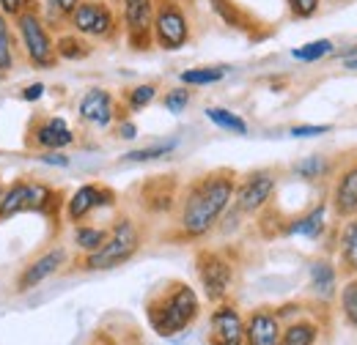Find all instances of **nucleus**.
<instances>
[{"label":"nucleus","instance_id":"nucleus-1","mask_svg":"<svg viewBox=\"0 0 357 345\" xmlns=\"http://www.w3.org/2000/svg\"><path fill=\"white\" fill-rule=\"evenodd\" d=\"M236 189L234 170H215L192 181L178 203V230L184 239H204L228 211Z\"/></svg>","mask_w":357,"mask_h":345},{"label":"nucleus","instance_id":"nucleus-2","mask_svg":"<svg viewBox=\"0 0 357 345\" xmlns=\"http://www.w3.org/2000/svg\"><path fill=\"white\" fill-rule=\"evenodd\" d=\"M201 312L198 294L187 285V282H171L162 291H157L149 304H146V318L151 323V329L160 337H174L178 332H184L187 326H192V321Z\"/></svg>","mask_w":357,"mask_h":345},{"label":"nucleus","instance_id":"nucleus-3","mask_svg":"<svg viewBox=\"0 0 357 345\" xmlns=\"http://www.w3.org/2000/svg\"><path fill=\"white\" fill-rule=\"evenodd\" d=\"M11 22H14L20 52L33 69H55L61 63L55 52V39L50 33V22L42 14L39 0H31L17 17H11Z\"/></svg>","mask_w":357,"mask_h":345},{"label":"nucleus","instance_id":"nucleus-4","mask_svg":"<svg viewBox=\"0 0 357 345\" xmlns=\"http://www.w3.org/2000/svg\"><path fill=\"white\" fill-rule=\"evenodd\" d=\"M143 244V236H140V227L132 216H119L113 222V227L107 230V239L105 244L83 258V268L86 271H110V268H119L124 266L127 260H132L137 255Z\"/></svg>","mask_w":357,"mask_h":345},{"label":"nucleus","instance_id":"nucleus-5","mask_svg":"<svg viewBox=\"0 0 357 345\" xmlns=\"http://www.w3.org/2000/svg\"><path fill=\"white\" fill-rule=\"evenodd\" d=\"M63 25L89 42H116L121 33V17L110 0H80Z\"/></svg>","mask_w":357,"mask_h":345},{"label":"nucleus","instance_id":"nucleus-6","mask_svg":"<svg viewBox=\"0 0 357 345\" xmlns=\"http://www.w3.org/2000/svg\"><path fill=\"white\" fill-rule=\"evenodd\" d=\"M154 44L160 49L176 52L192 39V28H190V17L181 6V0H154Z\"/></svg>","mask_w":357,"mask_h":345},{"label":"nucleus","instance_id":"nucleus-7","mask_svg":"<svg viewBox=\"0 0 357 345\" xmlns=\"http://www.w3.org/2000/svg\"><path fill=\"white\" fill-rule=\"evenodd\" d=\"M198 280H201V288L206 294V299L215 304H220L231 291V282H234V266L215 250H201L198 258Z\"/></svg>","mask_w":357,"mask_h":345},{"label":"nucleus","instance_id":"nucleus-8","mask_svg":"<svg viewBox=\"0 0 357 345\" xmlns=\"http://www.w3.org/2000/svg\"><path fill=\"white\" fill-rule=\"evenodd\" d=\"M121 25L132 49H149L154 44V0H121Z\"/></svg>","mask_w":357,"mask_h":345},{"label":"nucleus","instance_id":"nucleus-9","mask_svg":"<svg viewBox=\"0 0 357 345\" xmlns=\"http://www.w3.org/2000/svg\"><path fill=\"white\" fill-rule=\"evenodd\" d=\"M278 186V175L275 170H256L250 172L242 184H236L234 189V206H236V214H259L269 200H272V192Z\"/></svg>","mask_w":357,"mask_h":345},{"label":"nucleus","instance_id":"nucleus-10","mask_svg":"<svg viewBox=\"0 0 357 345\" xmlns=\"http://www.w3.org/2000/svg\"><path fill=\"white\" fill-rule=\"evenodd\" d=\"M209 345H245V318L234 304H218L209 318Z\"/></svg>","mask_w":357,"mask_h":345},{"label":"nucleus","instance_id":"nucleus-11","mask_svg":"<svg viewBox=\"0 0 357 345\" xmlns=\"http://www.w3.org/2000/svg\"><path fill=\"white\" fill-rule=\"evenodd\" d=\"M75 131L69 129V124L61 115H47V118H36L31 124V137L28 143L39 151H63L75 143Z\"/></svg>","mask_w":357,"mask_h":345},{"label":"nucleus","instance_id":"nucleus-12","mask_svg":"<svg viewBox=\"0 0 357 345\" xmlns=\"http://www.w3.org/2000/svg\"><path fill=\"white\" fill-rule=\"evenodd\" d=\"M77 113H80V118L91 124V127H99V129H107L121 113L116 110V99H113V93L110 90H105V88H91L83 93V99H80V104H77Z\"/></svg>","mask_w":357,"mask_h":345},{"label":"nucleus","instance_id":"nucleus-13","mask_svg":"<svg viewBox=\"0 0 357 345\" xmlns=\"http://www.w3.org/2000/svg\"><path fill=\"white\" fill-rule=\"evenodd\" d=\"M113 203H116L113 189L99 186V184H86L66 200V219L72 225H80L86 216H91V211H96L102 206H113Z\"/></svg>","mask_w":357,"mask_h":345},{"label":"nucleus","instance_id":"nucleus-14","mask_svg":"<svg viewBox=\"0 0 357 345\" xmlns=\"http://www.w3.org/2000/svg\"><path fill=\"white\" fill-rule=\"evenodd\" d=\"M66 263V250L63 247H55V250H47L42 258H36L33 263H28L25 266V271L20 274V280H17V291L20 294H25V291H31V288H36V285H42L45 280H50L52 274H58L61 271V266Z\"/></svg>","mask_w":357,"mask_h":345},{"label":"nucleus","instance_id":"nucleus-15","mask_svg":"<svg viewBox=\"0 0 357 345\" xmlns=\"http://www.w3.org/2000/svg\"><path fill=\"white\" fill-rule=\"evenodd\" d=\"M280 318L272 310H253L245 321V345H278Z\"/></svg>","mask_w":357,"mask_h":345},{"label":"nucleus","instance_id":"nucleus-16","mask_svg":"<svg viewBox=\"0 0 357 345\" xmlns=\"http://www.w3.org/2000/svg\"><path fill=\"white\" fill-rule=\"evenodd\" d=\"M176 203V178L174 175H154L143 184V206L149 211H171Z\"/></svg>","mask_w":357,"mask_h":345},{"label":"nucleus","instance_id":"nucleus-17","mask_svg":"<svg viewBox=\"0 0 357 345\" xmlns=\"http://www.w3.org/2000/svg\"><path fill=\"white\" fill-rule=\"evenodd\" d=\"M333 211L341 219H349L357 214V168L341 172L333 189Z\"/></svg>","mask_w":357,"mask_h":345},{"label":"nucleus","instance_id":"nucleus-18","mask_svg":"<svg viewBox=\"0 0 357 345\" xmlns=\"http://www.w3.org/2000/svg\"><path fill=\"white\" fill-rule=\"evenodd\" d=\"M327 227V203H319L313 206L311 211H305L303 216L291 219L286 225V233L289 236H305V239H319Z\"/></svg>","mask_w":357,"mask_h":345},{"label":"nucleus","instance_id":"nucleus-19","mask_svg":"<svg viewBox=\"0 0 357 345\" xmlns=\"http://www.w3.org/2000/svg\"><path fill=\"white\" fill-rule=\"evenodd\" d=\"M31 184L33 181H14L6 192H3V200H0V222L11 219L17 214H25L28 211V203H31Z\"/></svg>","mask_w":357,"mask_h":345},{"label":"nucleus","instance_id":"nucleus-20","mask_svg":"<svg viewBox=\"0 0 357 345\" xmlns=\"http://www.w3.org/2000/svg\"><path fill=\"white\" fill-rule=\"evenodd\" d=\"M212 11L223 19V25L234 28V31H245V33H253L256 31V22L250 19V14L245 8H239V3L234 0H209Z\"/></svg>","mask_w":357,"mask_h":345},{"label":"nucleus","instance_id":"nucleus-21","mask_svg":"<svg viewBox=\"0 0 357 345\" xmlns=\"http://www.w3.org/2000/svg\"><path fill=\"white\" fill-rule=\"evenodd\" d=\"M17 58H20V44L14 33V22L0 11V69L8 74L17 66Z\"/></svg>","mask_w":357,"mask_h":345},{"label":"nucleus","instance_id":"nucleus-22","mask_svg":"<svg viewBox=\"0 0 357 345\" xmlns=\"http://www.w3.org/2000/svg\"><path fill=\"white\" fill-rule=\"evenodd\" d=\"M55 52H58V61H86L93 52V44L86 36L69 31V33H61L55 39Z\"/></svg>","mask_w":357,"mask_h":345},{"label":"nucleus","instance_id":"nucleus-23","mask_svg":"<svg viewBox=\"0 0 357 345\" xmlns=\"http://www.w3.org/2000/svg\"><path fill=\"white\" fill-rule=\"evenodd\" d=\"M311 288L319 299H333L335 294V266L330 260L311 263Z\"/></svg>","mask_w":357,"mask_h":345},{"label":"nucleus","instance_id":"nucleus-24","mask_svg":"<svg viewBox=\"0 0 357 345\" xmlns=\"http://www.w3.org/2000/svg\"><path fill=\"white\" fill-rule=\"evenodd\" d=\"M316 340H319V326H316L313 321L300 318V321L289 323V326L280 332L278 345H316Z\"/></svg>","mask_w":357,"mask_h":345},{"label":"nucleus","instance_id":"nucleus-25","mask_svg":"<svg viewBox=\"0 0 357 345\" xmlns=\"http://www.w3.org/2000/svg\"><path fill=\"white\" fill-rule=\"evenodd\" d=\"M338 250H341L344 266L357 274V216H349V222H344L341 239H338Z\"/></svg>","mask_w":357,"mask_h":345},{"label":"nucleus","instance_id":"nucleus-26","mask_svg":"<svg viewBox=\"0 0 357 345\" xmlns=\"http://www.w3.org/2000/svg\"><path fill=\"white\" fill-rule=\"evenodd\" d=\"M206 118L218 127L231 134H248V121L239 115V113H231L225 107H206Z\"/></svg>","mask_w":357,"mask_h":345},{"label":"nucleus","instance_id":"nucleus-27","mask_svg":"<svg viewBox=\"0 0 357 345\" xmlns=\"http://www.w3.org/2000/svg\"><path fill=\"white\" fill-rule=\"evenodd\" d=\"M225 66H198V69H187V72H181L178 74V80L184 83V86H215V83H220L225 77Z\"/></svg>","mask_w":357,"mask_h":345},{"label":"nucleus","instance_id":"nucleus-28","mask_svg":"<svg viewBox=\"0 0 357 345\" xmlns=\"http://www.w3.org/2000/svg\"><path fill=\"white\" fill-rule=\"evenodd\" d=\"M107 239V227H91V225H75V247L80 252H96Z\"/></svg>","mask_w":357,"mask_h":345},{"label":"nucleus","instance_id":"nucleus-29","mask_svg":"<svg viewBox=\"0 0 357 345\" xmlns=\"http://www.w3.org/2000/svg\"><path fill=\"white\" fill-rule=\"evenodd\" d=\"M176 145V140H160V143H151L146 148H135L130 154H124V162H154V159H162V157L174 154Z\"/></svg>","mask_w":357,"mask_h":345},{"label":"nucleus","instance_id":"nucleus-30","mask_svg":"<svg viewBox=\"0 0 357 345\" xmlns=\"http://www.w3.org/2000/svg\"><path fill=\"white\" fill-rule=\"evenodd\" d=\"M291 172H294L297 178H303V181H319V178H324V175L330 172V162H327L324 157H319V154H311V157L294 162Z\"/></svg>","mask_w":357,"mask_h":345},{"label":"nucleus","instance_id":"nucleus-31","mask_svg":"<svg viewBox=\"0 0 357 345\" xmlns=\"http://www.w3.org/2000/svg\"><path fill=\"white\" fill-rule=\"evenodd\" d=\"M333 49H335V44L330 42V39H316V42H311V44L294 47V49H291V58H294V61L313 63V61H321V58L333 55Z\"/></svg>","mask_w":357,"mask_h":345},{"label":"nucleus","instance_id":"nucleus-32","mask_svg":"<svg viewBox=\"0 0 357 345\" xmlns=\"http://www.w3.org/2000/svg\"><path fill=\"white\" fill-rule=\"evenodd\" d=\"M154 96H157V86L154 83H143V86H135L124 93V104H127V110L137 113V110L149 107L154 102Z\"/></svg>","mask_w":357,"mask_h":345},{"label":"nucleus","instance_id":"nucleus-33","mask_svg":"<svg viewBox=\"0 0 357 345\" xmlns=\"http://www.w3.org/2000/svg\"><path fill=\"white\" fill-rule=\"evenodd\" d=\"M341 310H344L347 323L357 329V277L341 288Z\"/></svg>","mask_w":357,"mask_h":345},{"label":"nucleus","instance_id":"nucleus-34","mask_svg":"<svg viewBox=\"0 0 357 345\" xmlns=\"http://www.w3.org/2000/svg\"><path fill=\"white\" fill-rule=\"evenodd\" d=\"M190 102H192V93H190L187 88H171V90L162 96V107H165L168 113H174V115L184 113Z\"/></svg>","mask_w":357,"mask_h":345},{"label":"nucleus","instance_id":"nucleus-35","mask_svg":"<svg viewBox=\"0 0 357 345\" xmlns=\"http://www.w3.org/2000/svg\"><path fill=\"white\" fill-rule=\"evenodd\" d=\"M286 6H289V14L294 19H311L319 14L321 0H286Z\"/></svg>","mask_w":357,"mask_h":345},{"label":"nucleus","instance_id":"nucleus-36","mask_svg":"<svg viewBox=\"0 0 357 345\" xmlns=\"http://www.w3.org/2000/svg\"><path fill=\"white\" fill-rule=\"evenodd\" d=\"M80 0H47V11H50V19L52 22H66V17L77 8ZM47 19V22H50Z\"/></svg>","mask_w":357,"mask_h":345},{"label":"nucleus","instance_id":"nucleus-37","mask_svg":"<svg viewBox=\"0 0 357 345\" xmlns=\"http://www.w3.org/2000/svg\"><path fill=\"white\" fill-rule=\"evenodd\" d=\"M333 131V127H313V124H303V127H291L289 134L291 137H319V134H327Z\"/></svg>","mask_w":357,"mask_h":345},{"label":"nucleus","instance_id":"nucleus-38","mask_svg":"<svg viewBox=\"0 0 357 345\" xmlns=\"http://www.w3.org/2000/svg\"><path fill=\"white\" fill-rule=\"evenodd\" d=\"M39 159H42L45 165H52V168H69V162H72L63 151H42Z\"/></svg>","mask_w":357,"mask_h":345},{"label":"nucleus","instance_id":"nucleus-39","mask_svg":"<svg viewBox=\"0 0 357 345\" xmlns=\"http://www.w3.org/2000/svg\"><path fill=\"white\" fill-rule=\"evenodd\" d=\"M45 83H33V86H25L22 88V93H20V99L22 102H39L42 96H45Z\"/></svg>","mask_w":357,"mask_h":345},{"label":"nucleus","instance_id":"nucleus-40","mask_svg":"<svg viewBox=\"0 0 357 345\" xmlns=\"http://www.w3.org/2000/svg\"><path fill=\"white\" fill-rule=\"evenodd\" d=\"M28 3H31V0H0V11H3L6 17H17Z\"/></svg>","mask_w":357,"mask_h":345},{"label":"nucleus","instance_id":"nucleus-41","mask_svg":"<svg viewBox=\"0 0 357 345\" xmlns=\"http://www.w3.org/2000/svg\"><path fill=\"white\" fill-rule=\"evenodd\" d=\"M116 131H119V137H121V140H135V137H137V127H135L132 121H121Z\"/></svg>","mask_w":357,"mask_h":345},{"label":"nucleus","instance_id":"nucleus-42","mask_svg":"<svg viewBox=\"0 0 357 345\" xmlns=\"http://www.w3.org/2000/svg\"><path fill=\"white\" fill-rule=\"evenodd\" d=\"M344 63H347V69H352V72H357V55H352V58H347Z\"/></svg>","mask_w":357,"mask_h":345},{"label":"nucleus","instance_id":"nucleus-43","mask_svg":"<svg viewBox=\"0 0 357 345\" xmlns=\"http://www.w3.org/2000/svg\"><path fill=\"white\" fill-rule=\"evenodd\" d=\"M3 192H6V186H3V184H0V200H3Z\"/></svg>","mask_w":357,"mask_h":345},{"label":"nucleus","instance_id":"nucleus-44","mask_svg":"<svg viewBox=\"0 0 357 345\" xmlns=\"http://www.w3.org/2000/svg\"><path fill=\"white\" fill-rule=\"evenodd\" d=\"M3 77H6V72H3V69H0V83H3Z\"/></svg>","mask_w":357,"mask_h":345},{"label":"nucleus","instance_id":"nucleus-45","mask_svg":"<svg viewBox=\"0 0 357 345\" xmlns=\"http://www.w3.org/2000/svg\"><path fill=\"white\" fill-rule=\"evenodd\" d=\"M335 3H344V0H335Z\"/></svg>","mask_w":357,"mask_h":345}]
</instances>
